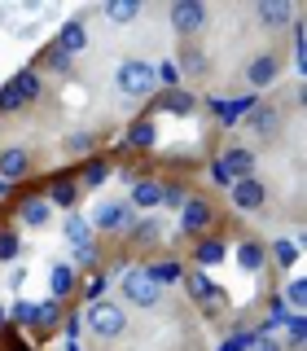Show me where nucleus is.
<instances>
[{
	"mask_svg": "<svg viewBox=\"0 0 307 351\" xmlns=\"http://www.w3.org/2000/svg\"><path fill=\"white\" fill-rule=\"evenodd\" d=\"M88 329H93V338H101V343H110V338H123L127 334V307L119 299H97L88 303Z\"/></svg>",
	"mask_w": 307,
	"mask_h": 351,
	"instance_id": "1",
	"label": "nucleus"
},
{
	"mask_svg": "<svg viewBox=\"0 0 307 351\" xmlns=\"http://www.w3.org/2000/svg\"><path fill=\"white\" fill-rule=\"evenodd\" d=\"M114 84H119V93H123V97H136V101H145V97L158 93V84H154V62H145V58L119 62Z\"/></svg>",
	"mask_w": 307,
	"mask_h": 351,
	"instance_id": "2",
	"label": "nucleus"
},
{
	"mask_svg": "<svg viewBox=\"0 0 307 351\" xmlns=\"http://www.w3.org/2000/svg\"><path fill=\"white\" fill-rule=\"evenodd\" d=\"M119 303H123V307H145V312H149V307L162 303V290L140 268H123V272H119Z\"/></svg>",
	"mask_w": 307,
	"mask_h": 351,
	"instance_id": "3",
	"label": "nucleus"
},
{
	"mask_svg": "<svg viewBox=\"0 0 307 351\" xmlns=\"http://www.w3.org/2000/svg\"><path fill=\"white\" fill-rule=\"evenodd\" d=\"M167 22H171L175 36H184V44H189L193 36H202V31L211 27V9H206L202 0H171Z\"/></svg>",
	"mask_w": 307,
	"mask_h": 351,
	"instance_id": "4",
	"label": "nucleus"
},
{
	"mask_svg": "<svg viewBox=\"0 0 307 351\" xmlns=\"http://www.w3.org/2000/svg\"><path fill=\"white\" fill-rule=\"evenodd\" d=\"M36 97H40V71L27 66V71H18L14 80L0 88V114H18V110H27Z\"/></svg>",
	"mask_w": 307,
	"mask_h": 351,
	"instance_id": "5",
	"label": "nucleus"
},
{
	"mask_svg": "<svg viewBox=\"0 0 307 351\" xmlns=\"http://www.w3.org/2000/svg\"><path fill=\"white\" fill-rule=\"evenodd\" d=\"M93 233H132V224H136V211L123 202V197H106V202H97L93 211Z\"/></svg>",
	"mask_w": 307,
	"mask_h": 351,
	"instance_id": "6",
	"label": "nucleus"
},
{
	"mask_svg": "<svg viewBox=\"0 0 307 351\" xmlns=\"http://www.w3.org/2000/svg\"><path fill=\"white\" fill-rule=\"evenodd\" d=\"M215 224V202L202 193H189V202L180 206V233L184 237H206V228Z\"/></svg>",
	"mask_w": 307,
	"mask_h": 351,
	"instance_id": "7",
	"label": "nucleus"
},
{
	"mask_svg": "<svg viewBox=\"0 0 307 351\" xmlns=\"http://www.w3.org/2000/svg\"><path fill=\"white\" fill-rule=\"evenodd\" d=\"M228 197H233L237 211H263L268 206V189H263L259 176H246V180H233L228 184Z\"/></svg>",
	"mask_w": 307,
	"mask_h": 351,
	"instance_id": "8",
	"label": "nucleus"
},
{
	"mask_svg": "<svg viewBox=\"0 0 307 351\" xmlns=\"http://www.w3.org/2000/svg\"><path fill=\"white\" fill-rule=\"evenodd\" d=\"M281 80V53H259V58H250V66H246V84L250 88H255V93H259V88H272V84H277Z\"/></svg>",
	"mask_w": 307,
	"mask_h": 351,
	"instance_id": "9",
	"label": "nucleus"
},
{
	"mask_svg": "<svg viewBox=\"0 0 307 351\" xmlns=\"http://www.w3.org/2000/svg\"><path fill=\"white\" fill-rule=\"evenodd\" d=\"M219 158V167L228 171V180H246V176H255V149H246V145H224V154H215Z\"/></svg>",
	"mask_w": 307,
	"mask_h": 351,
	"instance_id": "10",
	"label": "nucleus"
},
{
	"mask_svg": "<svg viewBox=\"0 0 307 351\" xmlns=\"http://www.w3.org/2000/svg\"><path fill=\"white\" fill-rule=\"evenodd\" d=\"M22 176H31V149L0 145V180H5V184H18Z\"/></svg>",
	"mask_w": 307,
	"mask_h": 351,
	"instance_id": "11",
	"label": "nucleus"
},
{
	"mask_svg": "<svg viewBox=\"0 0 307 351\" xmlns=\"http://www.w3.org/2000/svg\"><path fill=\"white\" fill-rule=\"evenodd\" d=\"M79 197H84L79 180H75V176H58V180L49 184V193H44V202H49L53 211H75V206H79Z\"/></svg>",
	"mask_w": 307,
	"mask_h": 351,
	"instance_id": "12",
	"label": "nucleus"
},
{
	"mask_svg": "<svg viewBox=\"0 0 307 351\" xmlns=\"http://www.w3.org/2000/svg\"><path fill=\"white\" fill-rule=\"evenodd\" d=\"M255 14H259V22H263L268 31H285V27H294L299 9H294L290 0H259V5H255Z\"/></svg>",
	"mask_w": 307,
	"mask_h": 351,
	"instance_id": "13",
	"label": "nucleus"
},
{
	"mask_svg": "<svg viewBox=\"0 0 307 351\" xmlns=\"http://www.w3.org/2000/svg\"><path fill=\"white\" fill-rule=\"evenodd\" d=\"M79 290V268L75 263H66V259H58L53 263V272H49V299H71V294Z\"/></svg>",
	"mask_w": 307,
	"mask_h": 351,
	"instance_id": "14",
	"label": "nucleus"
},
{
	"mask_svg": "<svg viewBox=\"0 0 307 351\" xmlns=\"http://www.w3.org/2000/svg\"><path fill=\"white\" fill-rule=\"evenodd\" d=\"M246 123H250V132H255L259 141H272V136L281 132V110H277V106H263V101H259V106L246 114Z\"/></svg>",
	"mask_w": 307,
	"mask_h": 351,
	"instance_id": "15",
	"label": "nucleus"
},
{
	"mask_svg": "<svg viewBox=\"0 0 307 351\" xmlns=\"http://www.w3.org/2000/svg\"><path fill=\"white\" fill-rule=\"evenodd\" d=\"M206 106H211V114H215L224 128H233V123H241V119H246L250 110L259 106V97H233V101H206Z\"/></svg>",
	"mask_w": 307,
	"mask_h": 351,
	"instance_id": "16",
	"label": "nucleus"
},
{
	"mask_svg": "<svg viewBox=\"0 0 307 351\" xmlns=\"http://www.w3.org/2000/svg\"><path fill=\"white\" fill-rule=\"evenodd\" d=\"M127 206L132 211H154V206H162V184L158 180H132Z\"/></svg>",
	"mask_w": 307,
	"mask_h": 351,
	"instance_id": "17",
	"label": "nucleus"
},
{
	"mask_svg": "<svg viewBox=\"0 0 307 351\" xmlns=\"http://www.w3.org/2000/svg\"><path fill=\"white\" fill-rule=\"evenodd\" d=\"M175 66H180V80H184V75H193V80H206V75H211V58H206V53L197 49L193 40L180 49V58H175Z\"/></svg>",
	"mask_w": 307,
	"mask_h": 351,
	"instance_id": "18",
	"label": "nucleus"
},
{
	"mask_svg": "<svg viewBox=\"0 0 307 351\" xmlns=\"http://www.w3.org/2000/svg\"><path fill=\"white\" fill-rule=\"evenodd\" d=\"M140 272H145V277H149V281L162 290V285H175V281H184V272H189V268H184L180 259H154V263H145Z\"/></svg>",
	"mask_w": 307,
	"mask_h": 351,
	"instance_id": "19",
	"label": "nucleus"
},
{
	"mask_svg": "<svg viewBox=\"0 0 307 351\" xmlns=\"http://www.w3.org/2000/svg\"><path fill=\"white\" fill-rule=\"evenodd\" d=\"M53 44H58V49L66 53V58H75V53H84V49H88V31H84V18H71V22H66V27L58 31V40H53Z\"/></svg>",
	"mask_w": 307,
	"mask_h": 351,
	"instance_id": "20",
	"label": "nucleus"
},
{
	"mask_svg": "<svg viewBox=\"0 0 307 351\" xmlns=\"http://www.w3.org/2000/svg\"><path fill=\"white\" fill-rule=\"evenodd\" d=\"M53 219V206L44 202V197H27V202L18 206V224L22 228H44Z\"/></svg>",
	"mask_w": 307,
	"mask_h": 351,
	"instance_id": "21",
	"label": "nucleus"
},
{
	"mask_svg": "<svg viewBox=\"0 0 307 351\" xmlns=\"http://www.w3.org/2000/svg\"><path fill=\"white\" fill-rule=\"evenodd\" d=\"M79 180V189H101V184L110 180V158H101V154H93V158L84 162V171L75 176Z\"/></svg>",
	"mask_w": 307,
	"mask_h": 351,
	"instance_id": "22",
	"label": "nucleus"
},
{
	"mask_svg": "<svg viewBox=\"0 0 307 351\" xmlns=\"http://www.w3.org/2000/svg\"><path fill=\"white\" fill-rule=\"evenodd\" d=\"M237 263H241L246 272H263V268H268V246H263V241H255V237H246V241L237 246Z\"/></svg>",
	"mask_w": 307,
	"mask_h": 351,
	"instance_id": "23",
	"label": "nucleus"
},
{
	"mask_svg": "<svg viewBox=\"0 0 307 351\" xmlns=\"http://www.w3.org/2000/svg\"><path fill=\"white\" fill-rule=\"evenodd\" d=\"M228 255V246H224V241H219V237H197V246H193V263H197V268H215V263L219 259H224Z\"/></svg>",
	"mask_w": 307,
	"mask_h": 351,
	"instance_id": "24",
	"label": "nucleus"
},
{
	"mask_svg": "<svg viewBox=\"0 0 307 351\" xmlns=\"http://www.w3.org/2000/svg\"><path fill=\"white\" fill-rule=\"evenodd\" d=\"M62 233H66V241H71V250H75V246H93V224H88L79 211H66Z\"/></svg>",
	"mask_w": 307,
	"mask_h": 351,
	"instance_id": "25",
	"label": "nucleus"
},
{
	"mask_svg": "<svg viewBox=\"0 0 307 351\" xmlns=\"http://www.w3.org/2000/svg\"><path fill=\"white\" fill-rule=\"evenodd\" d=\"M140 9H145L140 0H106L101 14H106L110 22H119V27H127V22H136V18H140Z\"/></svg>",
	"mask_w": 307,
	"mask_h": 351,
	"instance_id": "26",
	"label": "nucleus"
},
{
	"mask_svg": "<svg viewBox=\"0 0 307 351\" xmlns=\"http://www.w3.org/2000/svg\"><path fill=\"white\" fill-rule=\"evenodd\" d=\"M285 351H303V338H307V312H290V316H285Z\"/></svg>",
	"mask_w": 307,
	"mask_h": 351,
	"instance_id": "27",
	"label": "nucleus"
},
{
	"mask_svg": "<svg viewBox=\"0 0 307 351\" xmlns=\"http://www.w3.org/2000/svg\"><path fill=\"white\" fill-rule=\"evenodd\" d=\"M97 141H101V132H71V136H66L62 141V154H66V158H75V154H93L97 149Z\"/></svg>",
	"mask_w": 307,
	"mask_h": 351,
	"instance_id": "28",
	"label": "nucleus"
},
{
	"mask_svg": "<svg viewBox=\"0 0 307 351\" xmlns=\"http://www.w3.org/2000/svg\"><path fill=\"white\" fill-rule=\"evenodd\" d=\"M154 84H158L162 93H171V88H184V80H180V66H175V58H162V62H154Z\"/></svg>",
	"mask_w": 307,
	"mask_h": 351,
	"instance_id": "29",
	"label": "nucleus"
},
{
	"mask_svg": "<svg viewBox=\"0 0 307 351\" xmlns=\"http://www.w3.org/2000/svg\"><path fill=\"white\" fill-rule=\"evenodd\" d=\"M58 325H62V303L58 299L36 303V329H40V334H49V329H58Z\"/></svg>",
	"mask_w": 307,
	"mask_h": 351,
	"instance_id": "30",
	"label": "nucleus"
},
{
	"mask_svg": "<svg viewBox=\"0 0 307 351\" xmlns=\"http://www.w3.org/2000/svg\"><path fill=\"white\" fill-rule=\"evenodd\" d=\"M184 290H189V299H193V303H202V299H211L215 281L206 277L202 268H193V272H184Z\"/></svg>",
	"mask_w": 307,
	"mask_h": 351,
	"instance_id": "31",
	"label": "nucleus"
},
{
	"mask_svg": "<svg viewBox=\"0 0 307 351\" xmlns=\"http://www.w3.org/2000/svg\"><path fill=\"white\" fill-rule=\"evenodd\" d=\"M162 106H167L171 114H193L197 97L189 93V88H171V93H162Z\"/></svg>",
	"mask_w": 307,
	"mask_h": 351,
	"instance_id": "32",
	"label": "nucleus"
},
{
	"mask_svg": "<svg viewBox=\"0 0 307 351\" xmlns=\"http://www.w3.org/2000/svg\"><path fill=\"white\" fill-rule=\"evenodd\" d=\"M36 71H58V75H66L71 71V58L58 49V44H49V49L40 53V62H36Z\"/></svg>",
	"mask_w": 307,
	"mask_h": 351,
	"instance_id": "33",
	"label": "nucleus"
},
{
	"mask_svg": "<svg viewBox=\"0 0 307 351\" xmlns=\"http://www.w3.org/2000/svg\"><path fill=\"white\" fill-rule=\"evenodd\" d=\"M250 338H255V329H250V325H233V329H228V338L215 351H250Z\"/></svg>",
	"mask_w": 307,
	"mask_h": 351,
	"instance_id": "34",
	"label": "nucleus"
},
{
	"mask_svg": "<svg viewBox=\"0 0 307 351\" xmlns=\"http://www.w3.org/2000/svg\"><path fill=\"white\" fill-rule=\"evenodd\" d=\"M154 136H158V132H154L149 119H140V123H132V128H127V145H132V149H149V145H154Z\"/></svg>",
	"mask_w": 307,
	"mask_h": 351,
	"instance_id": "35",
	"label": "nucleus"
},
{
	"mask_svg": "<svg viewBox=\"0 0 307 351\" xmlns=\"http://www.w3.org/2000/svg\"><path fill=\"white\" fill-rule=\"evenodd\" d=\"M22 255V237L18 228H0V263H14Z\"/></svg>",
	"mask_w": 307,
	"mask_h": 351,
	"instance_id": "36",
	"label": "nucleus"
},
{
	"mask_svg": "<svg viewBox=\"0 0 307 351\" xmlns=\"http://www.w3.org/2000/svg\"><path fill=\"white\" fill-rule=\"evenodd\" d=\"M281 303H290V312H303V303H307V285H303V277H290V281H285Z\"/></svg>",
	"mask_w": 307,
	"mask_h": 351,
	"instance_id": "37",
	"label": "nucleus"
},
{
	"mask_svg": "<svg viewBox=\"0 0 307 351\" xmlns=\"http://www.w3.org/2000/svg\"><path fill=\"white\" fill-rule=\"evenodd\" d=\"M9 312V321L22 325V329H36V303H27V299H18L14 307H5Z\"/></svg>",
	"mask_w": 307,
	"mask_h": 351,
	"instance_id": "38",
	"label": "nucleus"
},
{
	"mask_svg": "<svg viewBox=\"0 0 307 351\" xmlns=\"http://www.w3.org/2000/svg\"><path fill=\"white\" fill-rule=\"evenodd\" d=\"M189 202V189H184L180 180H171V184H162V206H171V211H180V206Z\"/></svg>",
	"mask_w": 307,
	"mask_h": 351,
	"instance_id": "39",
	"label": "nucleus"
},
{
	"mask_svg": "<svg viewBox=\"0 0 307 351\" xmlns=\"http://www.w3.org/2000/svg\"><path fill=\"white\" fill-rule=\"evenodd\" d=\"M268 259H277L281 268H290V263H299V246H294V241H277V246H268Z\"/></svg>",
	"mask_w": 307,
	"mask_h": 351,
	"instance_id": "40",
	"label": "nucleus"
},
{
	"mask_svg": "<svg viewBox=\"0 0 307 351\" xmlns=\"http://www.w3.org/2000/svg\"><path fill=\"white\" fill-rule=\"evenodd\" d=\"M132 233H136L140 246H154V241L162 237V224H158V219H145V224H132Z\"/></svg>",
	"mask_w": 307,
	"mask_h": 351,
	"instance_id": "41",
	"label": "nucleus"
},
{
	"mask_svg": "<svg viewBox=\"0 0 307 351\" xmlns=\"http://www.w3.org/2000/svg\"><path fill=\"white\" fill-rule=\"evenodd\" d=\"M106 285H110V277H106V272H93V277L84 281V299H88V303L106 299Z\"/></svg>",
	"mask_w": 307,
	"mask_h": 351,
	"instance_id": "42",
	"label": "nucleus"
},
{
	"mask_svg": "<svg viewBox=\"0 0 307 351\" xmlns=\"http://www.w3.org/2000/svg\"><path fill=\"white\" fill-rule=\"evenodd\" d=\"M250 351H285V347H281L277 334H259V329H255V338H250Z\"/></svg>",
	"mask_w": 307,
	"mask_h": 351,
	"instance_id": "43",
	"label": "nucleus"
},
{
	"mask_svg": "<svg viewBox=\"0 0 307 351\" xmlns=\"http://www.w3.org/2000/svg\"><path fill=\"white\" fill-rule=\"evenodd\" d=\"M211 184H215V189H228V184H233V180H228V171L219 167V158H211Z\"/></svg>",
	"mask_w": 307,
	"mask_h": 351,
	"instance_id": "44",
	"label": "nucleus"
},
{
	"mask_svg": "<svg viewBox=\"0 0 307 351\" xmlns=\"http://www.w3.org/2000/svg\"><path fill=\"white\" fill-rule=\"evenodd\" d=\"M9 325V312H5V303H0V329H5Z\"/></svg>",
	"mask_w": 307,
	"mask_h": 351,
	"instance_id": "45",
	"label": "nucleus"
},
{
	"mask_svg": "<svg viewBox=\"0 0 307 351\" xmlns=\"http://www.w3.org/2000/svg\"><path fill=\"white\" fill-rule=\"evenodd\" d=\"M5 193H9V184H5V180H0V197H5Z\"/></svg>",
	"mask_w": 307,
	"mask_h": 351,
	"instance_id": "46",
	"label": "nucleus"
},
{
	"mask_svg": "<svg viewBox=\"0 0 307 351\" xmlns=\"http://www.w3.org/2000/svg\"><path fill=\"white\" fill-rule=\"evenodd\" d=\"M66 351H79V347H75V343H71V347H66Z\"/></svg>",
	"mask_w": 307,
	"mask_h": 351,
	"instance_id": "47",
	"label": "nucleus"
}]
</instances>
